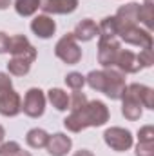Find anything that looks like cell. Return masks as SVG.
Segmentation results:
<instances>
[{"mask_svg":"<svg viewBox=\"0 0 154 156\" xmlns=\"http://www.w3.org/2000/svg\"><path fill=\"white\" fill-rule=\"evenodd\" d=\"M109 107L100 100H87L83 107L71 111L64 120V127L71 133H80L87 127H102L109 122Z\"/></svg>","mask_w":154,"mask_h":156,"instance_id":"1","label":"cell"},{"mask_svg":"<svg viewBox=\"0 0 154 156\" xmlns=\"http://www.w3.org/2000/svg\"><path fill=\"white\" fill-rule=\"evenodd\" d=\"M120 100H121V115L127 118V120L136 122V120L142 118V115H143V105H142V102H140L138 83L127 85Z\"/></svg>","mask_w":154,"mask_h":156,"instance_id":"2","label":"cell"},{"mask_svg":"<svg viewBox=\"0 0 154 156\" xmlns=\"http://www.w3.org/2000/svg\"><path fill=\"white\" fill-rule=\"evenodd\" d=\"M54 55H56V58H60L62 62H65L69 66H75V64H78L82 60V49L78 45V40L73 37V33L64 35L56 42Z\"/></svg>","mask_w":154,"mask_h":156,"instance_id":"3","label":"cell"},{"mask_svg":"<svg viewBox=\"0 0 154 156\" xmlns=\"http://www.w3.org/2000/svg\"><path fill=\"white\" fill-rule=\"evenodd\" d=\"M125 87H127L125 75L121 71H118L114 67L103 69V89H102V93L105 96H109L111 100H120Z\"/></svg>","mask_w":154,"mask_h":156,"instance_id":"4","label":"cell"},{"mask_svg":"<svg viewBox=\"0 0 154 156\" xmlns=\"http://www.w3.org/2000/svg\"><path fill=\"white\" fill-rule=\"evenodd\" d=\"M118 40L131 44V45H138L140 49H152V35L151 31L140 27V26H131L125 29L118 31Z\"/></svg>","mask_w":154,"mask_h":156,"instance_id":"5","label":"cell"},{"mask_svg":"<svg viewBox=\"0 0 154 156\" xmlns=\"http://www.w3.org/2000/svg\"><path fill=\"white\" fill-rule=\"evenodd\" d=\"M103 140L107 144V147H111L116 153H123V151H129L132 147V133L129 129H123V127H109L105 133H103Z\"/></svg>","mask_w":154,"mask_h":156,"instance_id":"6","label":"cell"},{"mask_svg":"<svg viewBox=\"0 0 154 156\" xmlns=\"http://www.w3.org/2000/svg\"><path fill=\"white\" fill-rule=\"evenodd\" d=\"M7 53H11V56H15V58H24V60H27L31 64L37 60V55H38L37 47L24 35H13V37H9Z\"/></svg>","mask_w":154,"mask_h":156,"instance_id":"7","label":"cell"},{"mask_svg":"<svg viewBox=\"0 0 154 156\" xmlns=\"http://www.w3.org/2000/svg\"><path fill=\"white\" fill-rule=\"evenodd\" d=\"M45 102H47V98H45L44 91L38 87H31L24 96L22 111L29 118H40L45 111Z\"/></svg>","mask_w":154,"mask_h":156,"instance_id":"8","label":"cell"},{"mask_svg":"<svg viewBox=\"0 0 154 156\" xmlns=\"http://www.w3.org/2000/svg\"><path fill=\"white\" fill-rule=\"evenodd\" d=\"M120 49H121V44L116 37H113V38L98 37V62L102 64L103 69L114 66V58Z\"/></svg>","mask_w":154,"mask_h":156,"instance_id":"9","label":"cell"},{"mask_svg":"<svg viewBox=\"0 0 154 156\" xmlns=\"http://www.w3.org/2000/svg\"><path fill=\"white\" fill-rule=\"evenodd\" d=\"M138 7H140V4L131 2V4L121 5L116 11V15H114L116 37H118V31L120 29H125V27H131V26H140L138 24Z\"/></svg>","mask_w":154,"mask_h":156,"instance_id":"10","label":"cell"},{"mask_svg":"<svg viewBox=\"0 0 154 156\" xmlns=\"http://www.w3.org/2000/svg\"><path fill=\"white\" fill-rule=\"evenodd\" d=\"M113 67L118 69V71H121L123 75H134V73L142 71V66L138 62V56L131 49H120L118 51Z\"/></svg>","mask_w":154,"mask_h":156,"instance_id":"11","label":"cell"},{"mask_svg":"<svg viewBox=\"0 0 154 156\" xmlns=\"http://www.w3.org/2000/svg\"><path fill=\"white\" fill-rule=\"evenodd\" d=\"M22 111V98L15 89H7L0 94V115L5 118L16 116Z\"/></svg>","mask_w":154,"mask_h":156,"instance_id":"12","label":"cell"},{"mask_svg":"<svg viewBox=\"0 0 154 156\" xmlns=\"http://www.w3.org/2000/svg\"><path fill=\"white\" fill-rule=\"evenodd\" d=\"M73 147V140L71 136H67L65 133H54V134H49V140H47V153L51 156H65Z\"/></svg>","mask_w":154,"mask_h":156,"instance_id":"13","label":"cell"},{"mask_svg":"<svg viewBox=\"0 0 154 156\" xmlns=\"http://www.w3.org/2000/svg\"><path fill=\"white\" fill-rule=\"evenodd\" d=\"M31 31L38 37V38H51L54 33H56V22L53 20L51 15H37L33 20H31Z\"/></svg>","mask_w":154,"mask_h":156,"instance_id":"14","label":"cell"},{"mask_svg":"<svg viewBox=\"0 0 154 156\" xmlns=\"http://www.w3.org/2000/svg\"><path fill=\"white\" fill-rule=\"evenodd\" d=\"M76 7L78 0H40V9L45 15H69Z\"/></svg>","mask_w":154,"mask_h":156,"instance_id":"15","label":"cell"},{"mask_svg":"<svg viewBox=\"0 0 154 156\" xmlns=\"http://www.w3.org/2000/svg\"><path fill=\"white\" fill-rule=\"evenodd\" d=\"M73 37L80 42H91L93 38L98 37V24L91 18H83L82 22H78L75 31H73Z\"/></svg>","mask_w":154,"mask_h":156,"instance_id":"16","label":"cell"},{"mask_svg":"<svg viewBox=\"0 0 154 156\" xmlns=\"http://www.w3.org/2000/svg\"><path fill=\"white\" fill-rule=\"evenodd\" d=\"M45 98L51 102V105L56 111H67L69 109V94L64 89H60V87H51L47 91V96Z\"/></svg>","mask_w":154,"mask_h":156,"instance_id":"17","label":"cell"},{"mask_svg":"<svg viewBox=\"0 0 154 156\" xmlns=\"http://www.w3.org/2000/svg\"><path fill=\"white\" fill-rule=\"evenodd\" d=\"M47 140H49V134L44 129H38V127L27 131V134H26V142L31 149H44L47 145Z\"/></svg>","mask_w":154,"mask_h":156,"instance_id":"18","label":"cell"},{"mask_svg":"<svg viewBox=\"0 0 154 156\" xmlns=\"http://www.w3.org/2000/svg\"><path fill=\"white\" fill-rule=\"evenodd\" d=\"M138 24L145 26L147 31H151L154 26V4H140L138 7Z\"/></svg>","mask_w":154,"mask_h":156,"instance_id":"19","label":"cell"},{"mask_svg":"<svg viewBox=\"0 0 154 156\" xmlns=\"http://www.w3.org/2000/svg\"><path fill=\"white\" fill-rule=\"evenodd\" d=\"M7 71L13 76H26L31 71V62L24 60V58H15L11 56V60L7 62Z\"/></svg>","mask_w":154,"mask_h":156,"instance_id":"20","label":"cell"},{"mask_svg":"<svg viewBox=\"0 0 154 156\" xmlns=\"http://www.w3.org/2000/svg\"><path fill=\"white\" fill-rule=\"evenodd\" d=\"M40 9V0H15V11L20 16H33Z\"/></svg>","mask_w":154,"mask_h":156,"instance_id":"21","label":"cell"},{"mask_svg":"<svg viewBox=\"0 0 154 156\" xmlns=\"http://www.w3.org/2000/svg\"><path fill=\"white\" fill-rule=\"evenodd\" d=\"M98 37H116V22L114 16H105L100 24H98ZM118 38V37H116Z\"/></svg>","mask_w":154,"mask_h":156,"instance_id":"22","label":"cell"},{"mask_svg":"<svg viewBox=\"0 0 154 156\" xmlns=\"http://www.w3.org/2000/svg\"><path fill=\"white\" fill-rule=\"evenodd\" d=\"M138 94H140V102L145 109H154V91L151 87L138 83Z\"/></svg>","mask_w":154,"mask_h":156,"instance_id":"23","label":"cell"},{"mask_svg":"<svg viewBox=\"0 0 154 156\" xmlns=\"http://www.w3.org/2000/svg\"><path fill=\"white\" fill-rule=\"evenodd\" d=\"M65 83H67V87H71L73 91H82L83 85H85V76H83L82 73L73 71V73H69V75L65 76Z\"/></svg>","mask_w":154,"mask_h":156,"instance_id":"24","label":"cell"},{"mask_svg":"<svg viewBox=\"0 0 154 156\" xmlns=\"http://www.w3.org/2000/svg\"><path fill=\"white\" fill-rule=\"evenodd\" d=\"M85 104H87L85 93H82V91H73V94L69 96V109H71V111H76L80 107H83Z\"/></svg>","mask_w":154,"mask_h":156,"instance_id":"25","label":"cell"},{"mask_svg":"<svg viewBox=\"0 0 154 156\" xmlns=\"http://www.w3.org/2000/svg\"><path fill=\"white\" fill-rule=\"evenodd\" d=\"M22 147L18 142H2L0 144V156H15Z\"/></svg>","mask_w":154,"mask_h":156,"instance_id":"26","label":"cell"},{"mask_svg":"<svg viewBox=\"0 0 154 156\" xmlns=\"http://www.w3.org/2000/svg\"><path fill=\"white\" fill-rule=\"evenodd\" d=\"M138 62H140V66H142V69H145V67H151L154 64V58H152V49H142L138 55Z\"/></svg>","mask_w":154,"mask_h":156,"instance_id":"27","label":"cell"},{"mask_svg":"<svg viewBox=\"0 0 154 156\" xmlns=\"http://www.w3.org/2000/svg\"><path fill=\"white\" fill-rule=\"evenodd\" d=\"M136 156H154V142H138Z\"/></svg>","mask_w":154,"mask_h":156,"instance_id":"28","label":"cell"},{"mask_svg":"<svg viewBox=\"0 0 154 156\" xmlns=\"http://www.w3.org/2000/svg\"><path fill=\"white\" fill-rule=\"evenodd\" d=\"M138 142H154V127L152 125H143L138 131Z\"/></svg>","mask_w":154,"mask_h":156,"instance_id":"29","label":"cell"},{"mask_svg":"<svg viewBox=\"0 0 154 156\" xmlns=\"http://www.w3.org/2000/svg\"><path fill=\"white\" fill-rule=\"evenodd\" d=\"M7 89H13V80L9 78L7 73H0V94L5 93Z\"/></svg>","mask_w":154,"mask_h":156,"instance_id":"30","label":"cell"},{"mask_svg":"<svg viewBox=\"0 0 154 156\" xmlns=\"http://www.w3.org/2000/svg\"><path fill=\"white\" fill-rule=\"evenodd\" d=\"M7 44H9V37L4 31H0V55L7 53Z\"/></svg>","mask_w":154,"mask_h":156,"instance_id":"31","label":"cell"},{"mask_svg":"<svg viewBox=\"0 0 154 156\" xmlns=\"http://www.w3.org/2000/svg\"><path fill=\"white\" fill-rule=\"evenodd\" d=\"M73 156H94V154H93L89 149H80V151H76Z\"/></svg>","mask_w":154,"mask_h":156,"instance_id":"32","label":"cell"},{"mask_svg":"<svg viewBox=\"0 0 154 156\" xmlns=\"http://www.w3.org/2000/svg\"><path fill=\"white\" fill-rule=\"evenodd\" d=\"M11 4V0H0V9H7Z\"/></svg>","mask_w":154,"mask_h":156,"instance_id":"33","label":"cell"},{"mask_svg":"<svg viewBox=\"0 0 154 156\" xmlns=\"http://www.w3.org/2000/svg\"><path fill=\"white\" fill-rule=\"evenodd\" d=\"M15 156H33V154H31L29 151H24V149H20V151H18Z\"/></svg>","mask_w":154,"mask_h":156,"instance_id":"34","label":"cell"},{"mask_svg":"<svg viewBox=\"0 0 154 156\" xmlns=\"http://www.w3.org/2000/svg\"><path fill=\"white\" fill-rule=\"evenodd\" d=\"M4 138H5V129H4V127L0 125V144L4 142Z\"/></svg>","mask_w":154,"mask_h":156,"instance_id":"35","label":"cell"},{"mask_svg":"<svg viewBox=\"0 0 154 156\" xmlns=\"http://www.w3.org/2000/svg\"><path fill=\"white\" fill-rule=\"evenodd\" d=\"M145 4H154V0H143Z\"/></svg>","mask_w":154,"mask_h":156,"instance_id":"36","label":"cell"}]
</instances>
